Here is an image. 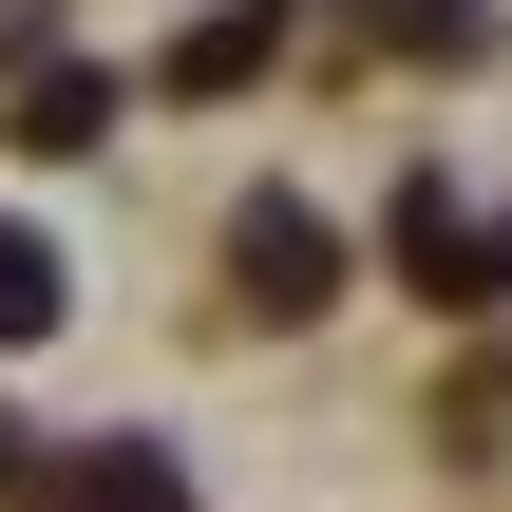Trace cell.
I'll return each mask as SVG.
<instances>
[{
	"label": "cell",
	"instance_id": "cell-1",
	"mask_svg": "<svg viewBox=\"0 0 512 512\" xmlns=\"http://www.w3.org/2000/svg\"><path fill=\"white\" fill-rule=\"evenodd\" d=\"M399 266L437 285V304H512V209H475V190H399Z\"/></svg>",
	"mask_w": 512,
	"mask_h": 512
},
{
	"label": "cell",
	"instance_id": "cell-2",
	"mask_svg": "<svg viewBox=\"0 0 512 512\" xmlns=\"http://www.w3.org/2000/svg\"><path fill=\"white\" fill-rule=\"evenodd\" d=\"M0 512H190V475H171L152 437H95V456H38Z\"/></svg>",
	"mask_w": 512,
	"mask_h": 512
},
{
	"label": "cell",
	"instance_id": "cell-3",
	"mask_svg": "<svg viewBox=\"0 0 512 512\" xmlns=\"http://www.w3.org/2000/svg\"><path fill=\"white\" fill-rule=\"evenodd\" d=\"M228 266H247V304H285V323H304V304H323V285H342V228H323V209H285V190H266V209H247V228H228Z\"/></svg>",
	"mask_w": 512,
	"mask_h": 512
},
{
	"label": "cell",
	"instance_id": "cell-4",
	"mask_svg": "<svg viewBox=\"0 0 512 512\" xmlns=\"http://www.w3.org/2000/svg\"><path fill=\"white\" fill-rule=\"evenodd\" d=\"M266 57H285V0H209V19L171 38V95H247Z\"/></svg>",
	"mask_w": 512,
	"mask_h": 512
},
{
	"label": "cell",
	"instance_id": "cell-5",
	"mask_svg": "<svg viewBox=\"0 0 512 512\" xmlns=\"http://www.w3.org/2000/svg\"><path fill=\"white\" fill-rule=\"evenodd\" d=\"M19 133H38V152H95V133H114V76H76V57L19 76Z\"/></svg>",
	"mask_w": 512,
	"mask_h": 512
},
{
	"label": "cell",
	"instance_id": "cell-6",
	"mask_svg": "<svg viewBox=\"0 0 512 512\" xmlns=\"http://www.w3.org/2000/svg\"><path fill=\"white\" fill-rule=\"evenodd\" d=\"M38 323H57V247L0 209V342H38Z\"/></svg>",
	"mask_w": 512,
	"mask_h": 512
},
{
	"label": "cell",
	"instance_id": "cell-7",
	"mask_svg": "<svg viewBox=\"0 0 512 512\" xmlns=\"http://www.w3.org/2000/svg\"><path fill=\"white\" fill-rule=\"evenodd\" d=\"M19 475H38V456H19V437H0V494H19Z\"/></svg>",
	"mask_w": 512,
	"mask_h": 512
}]
</instances>
